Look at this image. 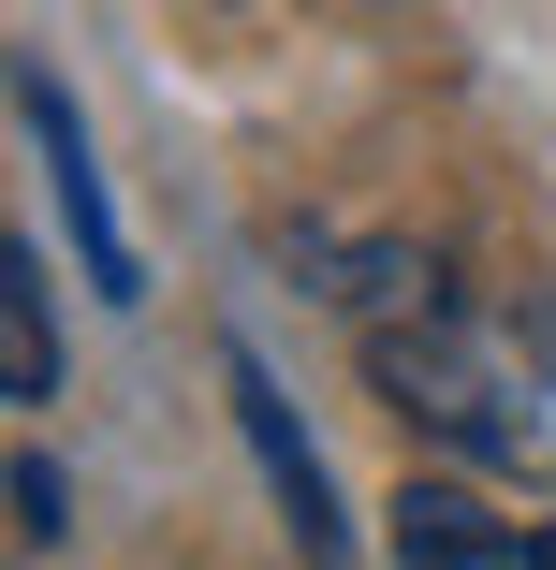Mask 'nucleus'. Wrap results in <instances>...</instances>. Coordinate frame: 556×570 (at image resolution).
I'll list each match as a JSON object with an SVG mask.
<instances>
[{
  "mask_svg": "<svg viewBox=\"0 0 556 570\" xmlns=\"http://www.w3.org/2000/svg\"><path fill=\"white\" fill-rule=\"evenodd\" d=\"M0 395H16V410L59 395V307H45V264L30 249H0Z\"/></svg>",
  "mask_w": 556,
  "mask_h": 570,
  "instance_id": "obj_5",
  "label": "nucleus"
},
{
  "mask_svg": "<svg viewBox=\"0 0 556 570\" xmlns=\"http://www.w3.org/2000/svg\"><path fill=\"white\" fill-rule=\"evenodd\" d=\"M220 395H235V424H250V453H264V483H279L293 556H308V570H352V512H338V483H322V453H308L293 395L264 381V352H220Z\"/></svg>",
  "mask_w": 556,
  "mask_h": 570,
  "instance_id": "obj_3",
  "label": "nucleus"
},
{
  "mask_svg": "<svg viewBox=\"0 0 556 570\" xmlns=\"http://www.w3.org/2000/svg\"><path fill=\"white\" fill-rule=\"evenodd\" d=\"M527 570H556V527H527Z\"/></svg>",
  "mask_w": 556,
  "mask_h": 570,
  "instance_id": "obj_7",
  "label": "nucleus"
},
{
  "mask_svg": "<svg viewBox=\"0 0 556 570\" xmlns=\"http://www.w3.org/2000/svg\"><path fill=\"white\" fill-rule=\"evenodd\" d=\"M59 527H74V483L45 469V453H16V556H45Z\"/></svg>",
  "mask_w": 556,
  "mask_h": 570,
  "instance_id": "obj_6",
  "label": "nucleus"
},
{
  "mask_svg": "<svg viewBox=\"0 0 556 570\" xmlns=\"http://www.w3.org/2000/svg\"><path fill=\"white\" fill-rule=\"evenodd\" d=\"M338 307L367 336V381L425 439L556 483V307L542 293H469L439 249H367L338 278Z\"/></svg>",
  "mask_w": 556,
  "mask_h": 570,
  "instance_id": "obj_1",
  "label": "nucleus"
},
{
  "mask_svg": "<svg viewBox=\"0 0 556 570\" xmlns=\"http://www.w3.org/2000/svg\"><path fill=\"white\" fill-rule=\"evenodd\" d=\"M16 132H30V161H45L59 219H74V249H88V293H103V307H133V293H147V264H133V235H118V205H103L88 118H74V88H59L45 59H16Z\"/></svg>",
  "mask_w": 556,
  "mask_h": 570,
  "instance_id": "obj_2",
  "label": "nucleus"
},
{
  "mask_svg": "<svg viewBox=\"0 0 556 570\" xmlns=\"http://www.w3.org/2000/svg\"><path fill=\"white\" fill-rule=\"evenodd\" d=\"M396 570H527V527H498L469 483H396Z\"/></svg>",
  "mask_w": 556,
  "mask_h": 570,
  "instance_id": "obj_4",
  "label": "nucleus"
}]
</instances>
